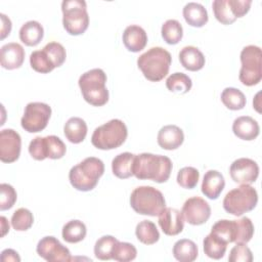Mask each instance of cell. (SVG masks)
Listing matches in <instances>:
<instances>
[{
	"instance_id": "obj_1",
	"label": "cell",
	"mask_w": 262,
	"mask_h": 262,
	"mask_svg": "<svg viewBox=\"0 0 262 262\" xmlns=\"http://www.w3.org/2000/svg\"><path fill=\"white\" fill-rule=\"evenodd\" d=\"M172 168V162L168 157L142 152L135 155L132 172L137 179L163 183L169 179Z\"/></svg>"
},
{
	"instance_id": "obj_2",
	"label": "cell",
	"mask_w": 262,
	"mask_h": 262,
	"mask_svg": "<svg viewBox=\"0 0 262 262\" xmlns=\"http://www.w3.org/2000/svg\"><path fill=\"white\" fill-rule=\"evenodd\" d=\"M103 172V162L98 158L88 157L71 168L69 172V180L72 186L77 190L89 191L97 185Z\"/></svg>"
},
{
	"instance_id": "obj_3",
	"label": "cell",
	"mask_w": 262,
	"mask_h": 262,
	"mask_svg": "<svg viewBox=\"0 0 262 262\" xmlns=\"http://www.w3.org/2000/svg\"><path fill=\"white\" fill-rule=\"evenodd\" d=\"M172 57L163 47H151L137 58V66L150 82L163 80L169 73Z\"/></svg>"
},
{
	"instance_id": "obj_4",
	"label": "cell",
	"mask_w": 262,
	"mask_h": 262,
	"mask_svg": "<svg viewBox=\"0 0 262 262\" xmlns=\"http://www.w3.org/2000/svg\"><path fill=\"white\" fill-rule=\"evenodd\" d=\"M105 83L106 75L101 69H92L85 72L78 81L83 98L94 106H102L108 101V90Z\"/></svg>"
},
{
	"instance_id": "obj_5",
	"label": "cell",
	"mask_w": 262,
	"mask_h": 262,
	"mask_svg": "<svg viewBox=\"0 0 262 262\" xmlns=\"http://www.w3.org/2000/svg\"><path fill=\"white\" fill-rule=\"evenodd\" d=\"M127 136L128 130L125 123L122 120L113 119L95 128L91 136V143L98 149H115L125 142Z\"/></svg>"
},
{
	"instance_id": "obj_6",
	"label": "cell",
	"mask_w": 262,
	"mask_h": 262,
	"mask_svg": "<svg viewBox=\"0 0 262 262\" xmlns=\"http://www.w3.org/2000/svg\"><path fill=\"white\" fill-rule=\"evenodd\" d=\"M130 205L136 213L155 217L166 208V201L159 189L152 186H138L131 192Z\"/></svg>"
},
{
	"instance_id": "obj_7",
	"label": "cell",
	"mask_w": 262,
	"mask_h": 262,
	"mask_svg": "<svg viewBox=\"0 0 262 262\" xmlns=\"http://www.w3.org/2000/svg\"><path fill=\"white\" fill-rule=\"evenodd\" d=\"M61 11L63 28L70 35L78 36L88 29L89 15L84 0H64L61 3Z\"/></svg>"
},
{
	"instance_id": "obj_8",
	"label": "cell",
	"mask_w": 262,
	"mask_h": 262,
	"mask_svg": "<svg viewBox=\"0 0 262 262\" xmlns=\"http://www.w3.org/2000/svg\"><path fill=\"white\" fill-rule=\"evenodd\" d=\"M257 203V190L250 184H241V186L226 193L223 200V208L233 216H242L244 213L252 211Z\"/></svg>"
},
{
	"instance_id": "obj_9",
	"label": "cell",
	"mask_w": 262,
	"mask_h": 262,
	"mask_svg": "<svg viewBox=\"0 0 262 262\" xmlns=\"http://www.w3.org/2000/svg\"><path fill=\"white\" fill-rule=\"evenodd\" d=\"M262 52L256 45H248L241 51L242 68L238 79L245 86L257 85L262 79Z\"/></svg>"
},
{
	"instance_id": "obj_10",
	"label": "cell",
	"mask_w": 262,
	"mask_h": 262,
	"mask_svg": "<svg viewBox=\"0 0 262 262\" xmlns=\"http://www.w3.org/2000/svg\"><path fill=\"white\" fill-rule=\"evenodd\" d=\"M51 116V107L44 102H30L26 105L20 125L29 133L44 130Z\"/></svg>"
},
{
	"instance_id": "obj_11",
	"label": "cell",
	"mask_w": 262,
	"mask_h": 262,
	"mask_svg": "<svg viewBox=\"0 0 262 262\" xmlns=\"http://www.w3.org/2000/svg\"><path fill=\"white\" fill-rule=\"evenodd\" d=\"M36 251L41 258L49 262H69L72 260L70 250L54 236L42 237Z\"/></svg>"
},
{
	"instance_id": "obj_12",
	"label": "cell",
	"mask_w": 262,
	"mask_h": 262,
	"mask_svg": "<svg viewBox=\"0 0 262 262\" xmlns=\"http://www.w3.org/2000/svg\"><path fill=\"white\" fill-rule=\"evenodd\" d=\"M181 213L184 220L189 224L202 225L210 218L211 207L204 199L192 196L184 202Z\"/></svg>"
},
{
	"instance_id": "obj_13",
	"label": "cell",
	"mask_w": 262,
	"mask_h": 262,
	"mask_svg": "<svg viewBox=\"0 0 262 262\" xmlns=\"http://www.w3.org/2000/svg\"><path fill=\"white\" fill-rule=\"evenodd\" d=\"M229 174L235 183L251 184L258 178L259 166L252 159L239 158L230 165Z\"/></svg>"
},
{
	"instance_id": "obj_14",
	"label": "cell",
	"mask_w": 262,
	"mask_h": 262,
	"mask_svg": "<svg viewBox=\"0 0 262 262\" xmlns=\"http://www.w3.org/2000/svg\"><path fill=\"white\" fill-rule=\"evenodd\" d=\"M21 138L13 129H3L0 132V160L3 163H13L20 155Z\"/></svg>"
},
{
	"instance_id": "obj_15",
	"label": "cell",
	"mask_w": 262,
	"mask_h": 262,
	"mask_svg": "<svg viewBox=\"0 0 262 262\" xmlns=\"http://www.w3.org/2000/svg\"><path fill=\"white\" fill-rule=\"evenodd\" d=\"M159 225L166 235H177L182 232L184 218L182 213L174 208H165L159 214Z\"/></svg>"
},
{
	"instance_id": "obj_16",
	"label": "cell",
	"mask_w": 262,
	"mask_h": 262,
	"mask_svg": "<svg viewBox=\"0 0 262 262\" xmlns=\"http://www.w3.org/2000/svg\"><path fill=\"white\" fill-rule=\"evenodd\" d=\"M25 60L24 47L15 42L3 45L0 49V63L6 70H14L21 67Z\"/></svg>"
},
{
	"instance_id": "obj_17",
	"label": "cell",
	"mask_w": 262,
	"mask_h": 262,
	"mask_svg": "<svg viewBox=\"0 0 262 262\" xmlns=\"http://www.w3.org/2000/svg\"><path fill=\"white\" fill-rule=\"evenodd\" d=\"M158 144L167 150L178 148L184 140L183 131L176 125H166L158 133Z\"/></svg>"
},
{
	"instance_id": "obj_18",
	"label": "cell",
	"mask_w": 262,
	"mask_h": 262,
	"mask_svg": "<svg viewBox=\"0 0 262 262\" xmlns=\"http://www.w3.org/2000/svg\"><path fill=\"white\" fill-rule=\"evenodd\" d=\"M232 131L239 139L251 141L259 135L260 127L257 121L252 117L242 116L233 121Z\"/></svg>"
},
{
	"instance_id": "obj_19",
	"label": "cell",
	"mask_w": 262,
	"mask_h": 262,
	"mask_svg": "<svg viewBox=\"0 0 262 262\" xmlns=\"http://www.w3.org/2000/svg\"><path fill=\"white\" fill-rule=\"evenodd\" d=\"M225 186L223 175L217 170H209L205 173L202 182V192L210 200H216Z\"/></svg>"
},
{
	"instance_id": "obj_20",
	"label": "cell",
	"mask_w": 262,
	"mask_h": 262,
	"mask_svg": "<svg viewBox=\"0 0 262 262\" xmlns=\"http://www.w3.org/2000/svg\"><path fill=\"white\" fill-rule=\"evenodd\" d=\"M123 43L129 51L139 52L144 49L147 43V35L141 27L131 25L123 33Z\"/></svg>"
},
{
	"instance_id": "obj_21",
	"label": "cell",
	"mask_w": 262,
	"mask_h": 262,
	"mask_svg": "<svg viewBox=\"0 0 262 262\" xmlns=\"http://www.w3.org/2000/svg\"><path fill=\"white\" fill-rule=\"evenodd\" d=\"M179 61L185 70L196 72L204 68L206 59L199 48L194 46H185L179 52Z\"/></svg>"
},
{
	"instance_id": "obj_22",
	"label": "cell",
	"mask_w": 262,
	"mask_h": 262,
	"mask_svg": "<svg viewBox=\"0 0 262 262\" xmlns=\"http://www.w3.org/2000/svg\"><path fill=\"white\" fill-rule=\"evenodd\" d=\"M183 17L185 21L195 28H201L205 26L208 21V12L207 9L200 3L188 2L185 4L182 10Z\"/></svg>"
},
{
	"instance_id": "obj_23",
	"label": "cell",
	"mask_w": 262,
	"mask_h": 262,
	"mask_svg": "<svg viewBox=\"0 0 262 262\" xmlns=\"http://www.w3.org/2000/svg\"><path fill=\"white\" fill-rule=\"evenodd\" d=\"M63 133L70 142L81 143L87 135V124L82 118L72 117L64 124Z\"/></svg>"
},
{
	"instance_id": "obj_24",
	"label": "cell",
	"mask_w": 262,
	"mask_h": 262,
	"mask_svg": "<svg viewBox=\"0 0 262 262\" xmlns=\"http://www.w3.org/2000/svg\"><path fill=\"white\" fill-rule=\"evenodd\" d=\"M44 36V30L40 23L29 20L25 23L19 30V39L27 46L38 45Z\"/></svg>"
},
{
	"instance_id": "obj_25",
	"label": "cell",
	"mask_w": 262,
	"mask_h": 262,
	"mask_svg": "<svg viewBox=\"0 0 262 262\" xmlns=\"http://www.w3.org/2000/svg\"><path fill=\"white\" fill-rule=\"evenodd\" d=\"M211 232L220 237L226 244L236 243L238 236L237 220H219L212 226Z\"/></svg>"
},
{
	"instance_id": "obj_26",
	"label": "cell",
	"mask_w": 262,
	"mask_h": 262,
	"mask_svg": "<svg viewBox=\"0 0 262 262\" xmlns=\"http://www.w3.org/2000/svg\"><path fill=\"white\" fill-rule=\"evenodd\" d=\"M134 158L135 155L128 151L116 156L112 161L113 174L120 179H126L133 176L132 167Z\"/></svg>"
},
{
	"instance_id": "obj_27",
	"label": "cell",
	"mask_w": 262,
	"mask_h": 262,
	"mask_svg": "<svg viewBox=\"0 0 262 262\" xmlns=\"http://www.w3.org/2000/svg\"><path fill=\"white\" fill-rule=\"evenodd\" d=\"M199 255V249L194 242L187 238L177 241L173 246V256L180 262H192Z\"/></svg>"
},
{
	"instance_id": "obj_28",
	"label": "cell",
	"mask_w": 262,
	"mask_h": 262,
	"mask_svg": "<svg viewBox=\"0 0 262 262\" xmlns=\"http://www.w3.org/2000/svg\"><path fill=\"white\" fill-rule=\"evenodd\" d=\"M203 247L205 254L212 259L218 260L221 259L227 248V244L222 241L220 237L215 235L214 233L210 232L203 241Z\"/></svg>"
},
{
	"instance_id": "obj_29",
	"label": "cell",
	"mask_w": 262,
	"mask_h": 262,
	"mask_svg": "<svg viewBox=\"0 0 262 262\" xmlns=\"http://www.w3.org/2000/svg\"><path fill=\"white\" fill-rule=\"evenodd\" d=\"M135 234L137 239L144 245H154L160 238V232L156 224L149 220H143L136 225Z\"/></svg>"
},
{
	"instance_id": "obj_30",
	"label": "cell",
	"mask_w": 262,
	"mask_h": 262,
	"mask_svg": "<svg viewBox=\"0 0 262 262\" xmlns=\"http://www.w3.org/2000/svg\"><path fill=\"white\" fill-rule=\"evenodd\" d=\"M87 229L85 224L80 220H71L62 227V238L70 244H76L83 241L86 236Z\"/></svg>"
},
{
	"instance_id": "obj_31",
	"label": "cell",
	"mask_w": 262,
	"mask_h": 262,
	"mask_svg": "<svg viewBox=\"0 0 262 262\" xmlns=\"http://www.w3.org/2000/svg\"><path fill=\"white\" fill-rule=\"evenodd\" d=\"M221 101L228 110L231 111L244 108L247 102L245 94L239 89L233 87H227L222 91Z\"/></svg>"
},
{
	"instance_id": "obj_32",
	"label": "cell",
	"mask_w": 262,
	"mask_h": 262,
	"mask_svg": "<svg viewBox=\"0 0 262 262\" xmlns=\"http://www.w3.org/2000/svg\"><path fill=\"white\" fill-rule=\"evenodd\" d=\"M191 79L186 74L181 72H176L170 75L166 80V87L171 92L185 94L191 89Z\"/></svg>"
},
{
	"instance_id": "obj_33",
	"label": "cell",
	"mask_w": 262,
	"mask_h": 262,
	"mask_svg": "<svg viewBox=\"0 0 262 262\" xmlns=\"http://www.w3.org/2000/svg\"><path fill=\"white\" fill-rule=\"evenodd\" d=\"M162 38L167 44H177L183 36V29L177 19H168L162 26Z\"/></svg>"
},
{
	"instance_id": "obj_34",
	"label": "cell",
	"mask_w": 262,
	"mask_h": 262,
	"mask_svg": "<svg viewBox=\"0 0 262 262\" xmlns=\"http://www.w3.org/2000/svg\"><path fill=\"white\" fill-rule=\"evenodd\" d=\"M118 239L113 235H103L98 238L94 246V255L99 260L113 259V253Z\"/></svg>"
},
{
	"instance_id": "obj_35",
	"label": "cell",
	"mask_w": 262,
	"mask_h": 262,
	"mask_svg": "<svg viewBox=\"0 0 262 262\" xmlns=\"http://www.w3.org/2000/svg\"><path fill=\"white\" fill-rule=\"evenodd\" d=\"M30 64L32 69L41 74H48L55 69L46 52L42 50H35L30 55Z\"/></svg>"
},
{
	"instance_id": "obj_36",
	"label": "cell",
	"mask_w": 262,
	"mask_h": 262,
	"mask_svg": "<svg viewBox=\"0 0 262 262\" xmlns=\"http://www.w3.org/2000/svg\"><path fill=\"white\" fill-rule=\"evenodd\" d=\"M34 222L32 212L26 208H19L12 214L11 225L17 231H26L31 228Z\"/></svg>"
},
{
	"instance_id": "obj_37",
	"label": "cell",
	"mask_w": 262,
	"mask_h": 262,
	"mask_svg": "<svg viewBox=\"0 0 262 262\" xmlns=\"http://www.w3.org/2000/svg\"><path fill=\"white\" fill-rule=\"evenodd\" d=\"M44 138H45L47 158L52 160H57V159H61L66 155L67 146L59 137L55 135H49Z\"/></svg>"
},
{
	"instance_id": "obj_38",
	"label": "cell",
	"mask_w": 262,
	"mask_h": 262,
	"mask_svg": "<svg viewBox=\"0 0 262 262\" xmlns=\"http://www.w3.org/2000/svg\"><path fill=\"white\" fill-rule=\"evenodd\" d=\"M212 8L216 19L223 25H230L236 18L228 5L227 0H215L212 3Z\"/></svg>"
},
{
	"instance_id": "obj_39",
	"label": "cell",
	"mask_w": 262,
	"mask_h": 262,
	"mask_svg": "<svg viewBox=\"0 0 262 262\" xmlns=\"http://www.w3.org/2000/svg\"><path fill=\"white\" fill-rule=\"evenodd\" d=\"M200 178V172L193 167H183L178 171L177 183L186 189H192L196 186Z\"/></svg>"
},
{
	"instance_id": "obj_40",
	"label": "cell",
	"mask_w": 262,
	"mask_h": 262,
	"mask_svg": "<svg viewBox=\"0 0 262 262\" xmlns=\"http://www.w3.org/2000/svg\"><path fill=\"white\" fill-rule=\"evenodd\" d=\"M136 255L137 250L132 244L126 242H118L113 253V259L120 262H128L134 260Z\"/></svg>"
},
{
	"instance_id": "obj_41",
	"label": "cell",
	"mask_w": 262,
	"mask_h": 262,
	"mask_svg": "<svg viewBox=\"0 0 262 262\" xmlns=\"http://www.w3.org/2000/svg\"><path fill=\"white\" fill-rule=\"evenodd\" d=\"M43 50L46 52L55 68L62 66L67 57V52L64 47L60 43L49 42L43 47Z\"/></svg>"
},
{
	"instance_id": "obj_42",
	"label": "cell",
	"mask_w": 262,
	"mask_h": 262,
	"mask_svg": "<svg viewBox=\"0 0 262 262\" xmlns=\"http://www.w3.org/2000/svg\"><path fill=\"white\" fill-rule=\"evenodd\" d=\"M16 191L8 183L0 184V210L5 211L13 207L16 202Z\"/></svg>"
},
{
	"instance_id": "obj_43",
	"label": "cell",
	"mask_w": 262,
	"mask_h": 262,
	"mask_svg": "<svg viewBox=\"0 0 262 262\" xmlns=\"http://www.w3.org/2000/svg\"><path fill=\"white\" fill-rule=\"evenodd\" d=\"M229 262H252L253 255L251 250L243 243H236V245L230 250Z\"/></svg>"
},
{
	"instance_id": "obj_44",
	"label": "cell",
	"mask_w": 262,
	"mask_h": 262,
	"mask_svg": "<svg viewBox=\"0 0 262 262\" xmlns=\"http://www.w3.org/2000/svg\"><path fill=\"white\" fill-rule=\"evenodd\" d=\"M237 226H238V236H237L236 243H243V244L249 243L254 234V225L251 219L248 217L241 218L239 220H237Z\"/></svg>"
},
{
	"instance_id": "obj_45",
	"label": "cell",
	"mask_w": 262,
	"mask_h": 262,
	"mask_svg": "<svg viewBox=\"0 0 262 262\" xmlns=\"http://www.w3.org/2000/svg\"><path fill=\"white\" fill-rule=\"evenodd\" d=\"M29 152L37 161H43L47 158L45 138L41 136L35 137L29 144Z\"/></svg>"
},
{
	"instance_id": "obj_46",
	"label": "cell",
	"mask_w": 262,
	"mask_h": 262,
	"mask_svg": "<svg viewBox=\"0 0 262 262\" xmlns=\"http://www.w3.org/2000/svg\"><path fill=\"white\" fill-rule=\"evenodd\" d=\"M227 2L235 18L246 15L252 5L251 0H227Z\"/></svg>"
},
{
	"instance_id": "obj_47",
	"label": "cell",
	"mask_w": 262,
	"mask_h": 262,
	"mask_svg": "<svg viewBox=\"0 0 262 262\" xmlns=\"http://www.w3.org/2000/svg\"><path fill=\"white\" fill-rule=\"evenodd\" d=\"M1 260L3 262H7V261H14V262H19L20 261V257L18 256L17 252L12 250V249H5L4 251H2L1 253Z\"/></svg>"
},
{
	"instance_id": "obj_48",
	"label": "cell",
	"mask_w": 262,
	"mask_h": 262,
	"mask_svg": "<svg viewBox=\"0 0 262 262\" xmlns=\"http://www.w3.org/2000/svg\"><path fill=\"white\" fill-rule=\"evenodd\" d=\"M2 26H1V39H4L7 35H9L11 31V20L3 13L0 14Z\"/></svg>"
},
{
	"instance_id": "obj_49",
	"label": "cell",
	"mask_w": 262,
	"mask_h": 262,
	"mask_svg": "<svg viewBox=\"0 0 262 262\" xmlns=\"http://www.w3.org/2000/svg\"><path fill=\"white\" fill-rule=\"evenodd\" d=\"M0 220H1V229H2L1 236H4L6 234V232L9 230V224L7 222V219L4 216H1Z\"/></svg>"
},
{
	"instance_id": "obj_50",
	"label": "cell",
	"mask_w": 262,
	"mask_h": 262,
	"mask_svg": "<svg viewBox=\"0 0 262 262\" xmlns=\"http://www.w3.org/2000/svg\"><path fill=\"white\" fill-rule=\"evenodd\" d=\"M259 95H260V92H258V93L256 94V96H255V98H254V100H253V104H254V107L257 110V112H258V113H260V112H261V111H260V108H259L260 104L258 103V100H259Z\"/></svg>"
}]
</instances>
